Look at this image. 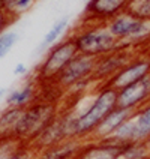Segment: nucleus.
<instances>
[{
    "label": "nucleus",
    "instance_id": "nucleus-1",
    "mask_svg": "<svg viewBox=\"0 0 150 159\" xmlns=\"http://www.w3.org/2000/svg\"><path fill=\"white\" fill-rule=\"evenodd\" d=\"M78 101L75 104L78 107ZM117 108V90L108 84H101L95 89L93 95L83 108L78 107V120H77V138L87 141L101 123L113 110Z\"/></svg>",
    "mask_w": 150,
    "mask_h": 159
},
{
    "label": "nucleus",
    "instance_id": "nucleus-2",
    "mask_svg": "<svg viewBox=\"0 0 150 159\" xmlns=\"http://www.w3.org/2000/svg\"><path fill=\"white\" fill-rule=\"evenodd\" d=\"M62 107L57 101L39 98L36 102L23 110V114L14 131V138L20 143H30L59 117Z\"/></svg>",
    "mask_w": 150,
    "mask_h": 159
},
{
    "label": "nucleus",
    "instance_id": "nucleus-3",
    "mask_svg": "<svg viewBox=\"0 0 150 159\" xmlns=\"http://www.w3.org/2000/svg\"><path fill=\"white\" fill-rule=\"evenodd\" d=\"M71 38L75 42L78 54L99 59L119 48V41L111 35L104 23H86L83 21L74 29Z\"/></svg>",
    "mask_w": 150,
    "mask_h": 159
},
{
    "label": "nucleus",
    "instance_id": "nucleus-4",
    "mask_svg": "<svg viewBox=\"0 0 150 159\" xmlns=\"http://www.w3.org/2000/svg\"><path fill=\"white\" fill-rule=\"evenodd\" d=\"M77 54L78 51H77L75 42L71 38V35L68 38L60 39L56 45L48 48L44 60L39 63V66L36 69L35 78L39 83V86L53 83Z\"/></svg>",
    "mask_w": 150,
    "mask_h": 159
},
{
    "label": "nucleus",
    "instance_id": "nucleus-5",
    "mask_svg": "<svg viewBox=\"0 0 150 159\" xmlns=\"http://www.w3.org/2000/svg\"><path fill=\"white\" fill-rule=\"evenodd\" d=\"M134 57H135V54H134L132 48H117L114 51L99 57V59H96L92 80L98 86L105 84L117 72L122 71L128 63H131Z\"/></svg>",
    "mask_w": 150,
    "mask_h": 159
},
{
    "label": "nucleus",
    "instance_id": "nucleus-6",
    "mask_svg": "<svg viewBox=\"0 0 150 159\" xmlns=\"http://www.w3.org/2000/svg\"><path fill=\"white\" fill-rule=\"evenodd\" d=\"M95 65H96V59L83 56V54H77L68 63V66L59 74V77L50 84H54L65 93L68 89H71L80 81L92 78L93 71H95Z\"/></svg>",
    "mask_w": 150,
    "mask_h": 159
},
{
    "label": "nucleus",
    "instance_id": "nucleus-7",
    "mask_svg": "<svg viewBox=\"0 0 150 159\" xmlns=\"http://www.w3.org/2000/svg\"><path fill=\"white\" fill-rule=\"evenodd\" d=\"M131 0H89L84 8L83 21L108 23L111 18L126 12Z\"/></svg>",
    "mask_w": 150,
    "mask_h": 159
},
{
    "label": "nucleus",
    "instance_id": "nucleus-8",
    "mask_svg": "<svg viewBox=\"0 0 150 159\" xmlns=\"http://www.w3.org/2000/svg\"><path fill=\"white\" fill-rule=\"evenodd\" d=\"M150 102V75L117 92V107L135 113Z\"/></svg>",
    "mask_w": 150,
    "mask_h": 159
},
{
    "label": "nucleus",
    "instance_id": "nucleus-9",
    "mask_svg": "<svg viewBox=\"0 0 150 159\" xmlns=\"http://www.w3.org/2000/svg\"><path fill=\"white\" fill-rule=\"evenodd\" d=\"M147 75H150V59L149 57H134L131 63H128L122 71L117 72L105 84H108L110 87L116 89L119 92V90L143 80Z\"/></svg>",
    "mask_w": 150,
    "mask_h": 159
},
{
    "label": "nucleus",
    "instance_id": "nucleus-10",
    "mask_svg": "<svg viewBox=\"0 0 150 159\" xmlns=\"http://www.w3.org/2000/svg\"><path fill=\"white\" fill-rule=\"evenodd\" d=\"M122 144L111 140H87L83 141L77 159H120Z\"/></svg>",
    "mask_w": 150,
    "mask_h": 159
},
{
    "label": "nucleus",
    "instance_id": "nucleus-11",
    "mask_svg": "<svg viewBox=\"0 0 150 159\" xmlns=\"http://www.w3.org/2000/svg\"><path fill=\"white\" fill-rule=\"evenodd\" d=\"M65 140H68V135H66V129H65L62 117L59 114V117L53 123L48 125L44 131L30 143V147L35 150V153H38V152L45 150L48 147H53V146L65 141Z\"/></svg>",
    "mask_w": 150,
    "mask_h": 159
},
{
    "label": "nucleus",
    "instance_id": "nucleus-12",
    "mask_svg": "<svg viewBox=\"0 0 150 159\" xmlns=\"http://www.w3.org/2000/svg\"><path fill=\"white\" fill-rule=\"evenodd\" d=\"M132 114H134L132 111L117 107L116 110H113L101 123L98 125V128L95 129V132L92 134V137H90L89 140H108V138H111V137L114 135L116 131H117L126 120L131 119Z\"/></svg>",
    "mask_w": 150,
    "mask_h": 159
},
{
    "label": "nucleus",
    "instance_id": "nucleus-13",
    "mask_svg": "<svg viewBox=\"0 0 150 159\" xmlns=\"http://www.w3.org/2000/svg\"><path fill=\"white\" fill-rule=\"evenodd\" d=\"M39 98H41L39 83L36 81V78H33L26 81L20 89L11 90L5 98V102H6V107H17V108L24 110L29 105H32L33 102H36Z\"/></svg>",
    "mask_w": 150,
    "mask_h": 159
},
{
    "label": "nucleus",
    "instance_id": "nucleus-14",
    "mask_svg": "<svg viewBox=\"0 0 150 159\" xmlns=\"http://www.w3.org/2000/svg\"><path fill=\"white\" fill-rule=\"evenodd\" d=\"M81 146H83L81 140H77V138L65 140L53 147L38 152L35 159H75Z\"/></svg>",
    "mask_w": 150,
    "mask_h": 159
},
{
    "label": "nucleus",
    "instance_id": "nucleus-15",
    "mask_svg": "<svg viewBox=\"0 0 150 159\" xmlns=\"http://www.w3.org/2000/svg\"><path fill=\"white\" fill-rule=\"evenodd\" d=\"M135 132V141L146 143L150 138V102L137 110L131 117Z\"/></svg>",
    "mask_w": 150,
    "mask_h": 159
},
{
    "label": "nucleus",
    "instance_id": "nucleus-16",
    "mask_svg": "<svg viewBox=\"0 0 150 159\" xmlns=\"http://www.w3.org/2000/svg\"><path fill=\"white\" fill-rule=\"evenodd\" d=\"M23 114V110L17 107H5L0 111V138H14V131Z\"/></svg>",
    "mask_w": 150,
    "mask_h": 159
},
{
    "label": "nucleus",
    "instance_id": "nucleus-17",
    "mask_svg": "<svg viewBox=\"0 0 150 159\" xmlns=\"http://www.w3.org/2000/svg\"><path fill=\"white\" fill-rule=\"evenodd\" d=\"M68 26H69V17H68V15L59 18L53 26L48 29V32L45 33L44 39H42V42H41V45H39V50L42 51V50L51 48L53 45L57 44L59 39L65 35V32H66Z\"/></svg>",
    "mask_w": 150,
    "mask_h": 159
},
{
    "label": "nucleus",
    "instance_id": "nucleus-18",
    "mask_svg": "<svg viewBox=\"0 0 150 159\" xmlns=\"http://www.w3.org/2000/svg\"><path fill=\"white\" fill-rule=\"evenodd\" d=\"M120 159H150V150L143 141L129 143L123 146Z\"/></svg>",
    "mask_w": 150,
    "mask_h": 159
},
{
    "label": "nucleus",
    "instance_id": "nucleus-19",
    "mask_svg": "<svg viewBox=\"0 0 150 159\" xmlns=\"http://www.w3.org/2000/svg\"><path fill=\"white\" fill-rule=\"evenodd\" d=\"M126 12L134 18L150 21V0H131Z\"/></svg>",
    "mask_w": 150,
    "mask_h": 159
},
{
    "label": "nucleus",
    "instance_id": "nucleus-20",
    "mask_svg": "<svg viewBox=\"0 0 150 159\" xmlns=\"http://www.w3.org/2000/svg\"><path fill=\"white\" fill-rule=\"evenodd\" d=\"M18 42V33L14 30H8L0 35V60L5 59L9 54V51L15 47Z\"/></svg>",
    "mask_w": 150,
    "mask_h": 159
},
{
    "label": "nucleus",
    "instance_id": "nucleus-21",
    "mask_svg": "<svg viewBox=\"0 0 150 159\" xmlns=\"http://www.w3.org/2000/svg\"><path fill=\"white\" fill-rule=\"evenodd\" d=\"M35 156H36V153H35V150L30 147V144L18 143L15 150L11 153V156H9L8 159H35Z\"/></svg>",
    "mask_w": 150,
    "mask_h": 159
},
{
    "label": "nucleus",
    "instance_id": "nucleus-22",
    "mask_svg": "<svg viewBox=\"0 0 150 159\" xmlns=\"http://www.w3.org/2000/svg\"><path fill=\"white\" fill-rule=\"evenodd\" d=\"M15 138H0V159H8L18 146Z\"/></svg>",
    "mask_w": 150,
    "mask_h": 159
},
{
    "label": "nucleus",
    "instance_id": "nucleus-23",
    "mask_svg": "<svg viewBox=\"0 0 150 159\" xmlns=\"http://www.w3.org/2000/svg\"><path fill=\"white\" fill-rule=\"evenodd\" d=\"M15 15L14 14H9L6 11H0V35L8 32V27L11 26V23L15 21Z\"/></svg>",
    "mask_w": 150,
    "mask_h": 159
},
{
    "label": "nucleus",
    "instance_id": "nucleus-24",
    "mask_svg": "<svg viewBox=\"0 0 150 159\" xmlns=\"http://www.w3.org/2000/svg\"><path fill=\"white\" fill-rule=\"evenodd\" d=\"M33 2H35V0H17V5H15V9H14V14L18 17L21 12H24V11H27V9L30 8V6L33 5Z\"/></svg>",
    "mask_w": 150,
    "mask_h": 159
},
{
    "label": "nucleus",
    "instance_id": "nucleus-25",
    "mask_svg": "<svg viewBox=\"0 0 150 159\" xmlns=\"http://www.w3.org/2000/svg\"><path fill=\"white\" fill-rule=\"evenodd\" d=\"M27 74V66L24 63L18 62L15 66H14V75H17V77H23V75H26Z\"/></svg>",
    "mask_w": 150,
    "mask_h": 159
},
{
    "label": "nucleus",
    "instance_id": "nucleus-26",
    "mask_svg": "<svg viewBox=\"0 0 150 159\" xmlns=\"http://www.w3.org/2000/svg\"><path fill=\"white\" fill-rule=\"evenodd\" d=\"M15 5H17V0H5V6H6V12L9 14H14V9H15ZM15 15V14H14ZM17 17V15H15Z\"/></svg>",
    "mask_w": 150,
    "mask_h": 159
},
{
    "label": "nucleus",
    "instance_id": "nucleus-27",
    "mask_svg": "<svg viewBox=\"0 0 150 159\" xmlns=\"http://www.w3.org/2000/svg\"><path fill=\"white\" fill-rule=\"evenodd\" d=\"M5 93H6V90H5L3 87H0V99H2V98L5 96Z\"/></svg>",
    "mask_w": 150,
    "mask_h": 159
},
{
    "label": "nucleus",
    "instance_id": "nucleus-28",
    "mask_svg": "<svg viewBox=\"0 0 150 159\" xmlns=\"http://www.w3.org/2000/svg\"><path fill=\"white\" fill-rule=\"evenodd\" d=\"M146 144H147V147H149V150H150V138L147 140V141H146Z\"/></svg>",
    "mask_w": 150,
    "mask_h": 159
},
{
    "label": "nucleus",
    "instance_id": "nucleus-29",
    "mask_svg": "<svg viewBox=\"0 0 150 159\" xmlns=\"http://www.w3.org/2000/svg\"><path fill=\"white\" fill-rule=\"evenodd\" d=\"M81 2H86V3H87V2H89V0H81Z\"/></svg>",
    "mask_w": 150,
    "mask_h": 159
},
{
    "label": "nucleus",
    "instance_id": "nucleus-30",
    "mask_svg": "<svg viewBox=\"0 0 150 159\" xmlns=\"http://www.w3.org/2000/svg\"><path fill=\"white\" fill-rule=\"evenodd\" d=\"M75 159H77V158H75Z\"/></svg>",
    "mask_w": 150,
    "mask_h": 159
}]
</instances>
